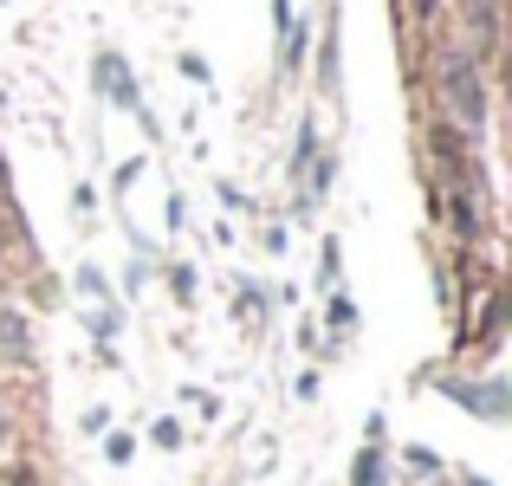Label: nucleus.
<instances>
[{
	"mask_svg": "<svg viewBox=\"0 0 512 486\" xmlns=\"http://www.w3.org/2000/svg\"><path fill=\"white\" fill-rule=\"evenodd\" d=\"M441 91H448V111L461 117L467 130L487 117V91H480V72H474L467 52H448V59H441Z\"/></svg>",
	"mask_w": 512,
	"mask_h": 486,
	"instance_id": "f257e3e1",
	"label": "nucleus"
},
{
	"mask_svg": "<svg viewBox=\"0 0 512 486\" xmlns=\"http://www.w3.org/2000/svg\"><path fill=\"white\" fill-rule=\"evenodd\" d=\"M98 72H104V78H111V91H117V104H137V91H130V72H124V65H117V59H111V52H104V59H98Z\"/></svg>",
	"mask_w": 512,
	"mask_h": 486,
	"instance_id": "f03ea898",
	"label": "nucleus"
},
{
	"mask_svg": "<svg viewBox=\"0 0 512 486\" xmlns=\"http://www.w3.org/2000/svg\"><path fill=\"white\" fill-rule=\"evenodd\" d=\"M415 7H422V13H428V7H435V0H415Z\"/></svg>",
	"mask_w": 512,
	"mask_h": 486,
	"instance_id": "7ed1b4c3",
	"label": "nucleus"
}]
</instances>
